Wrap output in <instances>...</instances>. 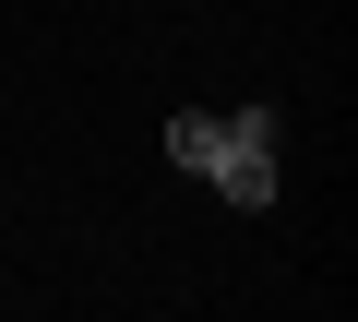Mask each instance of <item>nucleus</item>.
I'll return each instance as SVG.
<instances>
[{"label": "nucleus", "mask_w": 358, "mask_h": 322, "mask_svg": "<svg viewBox=\"0 0 358 322\" xmlns=\"http://www.w3.org/2000/svg\"><path fill=\"white\" fill-rule=\"evenodd\" d=\"M192 180H215L239 215H263V203H275V108H263V96H239L227 119L203 108V168H192Z\"/></svg>", "instance_id": "1"}]
</instances>
